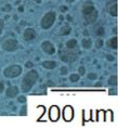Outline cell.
I'll return each instance as SVG.
<instances>
[{
    "mask_svg": "<svg viewBox=\"0 0 118 128\" xmlns=\"http://www.w3.org/2000/svg\"><path fill=\"white\" fill-rule=\"evenodd\" d=\"M36 38V32L34 28H27V29H25L24 32V39L27 41L29 40H33V39Z\"/></svg>",
    "mask_w": 118,
    "mask_h": 128,
    "instance_id": "obj_10",
    "label": "cell"
},
{
    "mask_svg": "<svg viewBox=\"0 0 118 128\" xmlns=\"http://www.w3.org/2000/svg\"><path fill=\"white\" fill-rule=\"evenodd\" d=\"M67 1H73V0H67Z\"/></svg>",
    "mask_w": 118,
    "mask_h": 128,
    "instance_id": "obj_37",
    "label": "cell"
},
{
    "mask_svg": "<svg viewBox=\"0 0 118 128\" xmlns=\"http://www.w3.org/2000/svg\"><path fill=\"white\" fill-rule=\"evenodd\" d=\"M33 62H31V61H28V62L26 63V67H28V68H31V67H33Z\"/></svg>",
    "mask_w": 118,
    "mask_h": 128,
    "instance_id": "obj_31",
    "label": "cell"
},
{
    "mask_svg": "<svg viewBox=\"0 0 118 128\" xmlns=\"http://www.w3.org/2000/svg\"><path fill=\"white\" fill-rule=\"evenodd\" d=\"M96 77H98V76H96V74L95 73H90V74H88V78H89V79H96Z\"/></svg>",
    "mask_w": 118,
    "mask_h": 128,
    "instance_id": "obj_24",
    "label": "cell"
},
{
    "mask_svg": "<svg viewBox=\"0 0 118 128\" xmlns=\"http://www.w3.org/2000/svg\"><path fill=\"white\" fill-rule=\"evenodd\" d=\"M104 121H113V112H112L111 110L106 111V112H104Z\"/></svg>",
    "mask_w": 118,
    "mask_h": 128,
    "instance_id": "obj_16",
    "label": "cell"
},
{
    "mask_svg": "<svg viewBox=\"0 0 118 128\" xmlns=\"http://www.w3.org/2000/svg\"><path fill=\"white\" fill-rule=\"evenodd\" d=\"M22 73V67L20 65H11V66L7 67L3 72L6 77L8 78H14V77H18L20 74Z\"/></svg>",
    "mask_w": 118,
    "mask_h": 128,
    "instance_id": "obj_4",
    "label": "cell"
},
{
    "mask_svg": "<svg viewBox=\"0 0 118 128\" xmlns=\"http://www.w3.org/2000/svg\"><path fill=\"white\" fill-rule=\"evenodd\" d=\"M2 48L3 50L6 51H14V50L18 49V41L16 39H13V38H10V39H7L2 42Z\"/></svg>",
    "mask_w": 118,
    "mask_h": 128,
    "instance_id": "obj_5",
    "label": "cell"
},
{
    "mask_svg": "<svg viewBox=\"0 0 118 128\" xmlns=\"http://www.w3.org/2000/svg\"><path fill=\"white\" fill-rule=\"evenodd\" d=\"M42 66L47 69H53L56 66V63H55L54 61H44V62L42 63Z\"/></svg>",
    "mask_w": 118,
    "mask_h": 128,
    "instance_id": "obj_13",
    "label": "cell"
},
{
    "mask_svg": "<svg viewBox=\"0 0 118 128\" xmlns=\"http://www.w3.org/2000/svg\"><path fill=\"white\" fill-rule=\"evenodd\" d=\"M3 10H8V11H10V10H11V7H10V6H6Z\"/></svg>",
    "mask_w": 118,
    "mask_h": 128,
    "instance_id": "obj_32",
    "label": "cell"
},
{
    "mask_svg": "<svg viewBox=\"0 0 118 128\" xmlns=\"http://www.w3.org/2000/svg\"><path fill=\"white\" fill-rule=\"evenodd\" d=\"M19 10H20V11H23V10H24V8H23V7H20V9H19Z\"/></svg>",
    "mask_w": 118,
    "mask_h": 128,
    "instance_id": "obj_35",
    "label": "cell"
},
{
    "mask_svg": "<svg viewBox=\"0 0 118 128\" xmlns=\"http://www.w3.org/2000/svg\"><path fill=\"white\" fill-rule=\"evenodd\" d=\"M92 46V40L89 38H85L82 40V47L85 48V49H89V48H91Z\"/></svg>",
    "mask_w": 118,
    "mask_h": 128,
    "instance_id": "obj_17",
    "label": "cell"
},
{
    "mask_svg": "<svg viewBox=\"0 0 118 128\" xmlns=\"http://www.w3.org/2000/svg\"><path fill=\"white\" fill-rule=\"evenodd\" d=\"M61 74H63V75L67 74V67H62V68H61Z\"/></svg>",
    "mask_w": 118,
    "mask_h": 128,
    "instance_id": "obj_27",
    "label": "cell"
},
{
    "mask_svg": "<svg viewBox=\"0 0 118 128\" xmlns=\"http://www.w3.org/2000/svg\"><path fill=\"white\" fill-rule=\"evenodd\" d=\"M67 10V8H66V7H62V11H66Z\"/></svg>",
    "mask_w": 118,
    "mask_h": 128,
    "instance_id": "obj_33",
    "label": "cell"
},
{
    "mask_svg": "<svg viewBox=\"0 0 118 128\" xmlns=\"http://www.w3.org/2000/svg\"><path fill=\"white\" fill-rule=\"evenodd\" d=\"M3 90H5V85L2 81H0V93L3 92Z\"/></svg>",
    "mask_w": 118,
    "mask_h": 128,
    "instance_id": "obj_28",
    "label": "cell"
},
{
    "mask_svg": "<svg viewBox=\"0 0 118 128\" xmlns=\"http://www.w3.org/2000/svg\"><path fill=\"white\" fill-rule=\"evenodd\" d=\"M98 121H104V111H98Z\"/></svg>",
    "mask_w": 118,
    "mask_h": 128,
    "instance_id": "obj_20",
    "label": "cell"
},
{
    "mask_svg": "<svg viewBox=\"0 0 118 128\" xmlns=\"http://www.w3.org/2000/svg\"><path fill=\"white\" fill-rule=\"evenodd\" d=\"M66 47H67L68 49H75V48L77 47L76 39H70V40H68L67 42H66Z\"/></svg>",
    "mask_w": 118,
    "mask_h": 128,
    "instance_id": "obj_15",
    "label": "cell"
},
{
    "mask_svg": "<svg viewBox=\"0 0 118 128\" xmlns=\"http://www.w3.org/2000/svg\"><path fill=\"white\" fill-rule=\"evenodd\" d=\"M108 12L112 16H117V0H113L108 6Z\"/></svg>",
    "mask_w": 118,
    "mask_h": 128,
    "instance_id": "obj_12",
    "label": "cell"
},
{
    "mask_svg": "<svg viewBox=\"0 0 118 128\" xmlns=\"http://www.w3.org/2000/svg\"><path fill=\"white\" fill-rule=\"evenodd\" d=\"M36 1H37V2H40V0H36Z\"/></svg>",
    "mask_w": 118,
    "mask_h": 128,
    "instance_id": "obj_36",
    "label": "cell"
},
{
    "mask_svg": "<svg viewBox=\"0 0 118 128\" xmlns=\"http://www.w3.org/2000/svg\"><path fill=\"white\" fill-rule=\"evenodd\" d=\"M113 32H114V33H115V34H116V33H117V28L115 27V28H114V30H113Z\"/></svg>",
    "mask_w": 118,
    "mask_h": 128,
    "instance_id": "obj_34",
    "label": "cell"
},
{
    "mask_svg": "<svg viewBox=\"0 0 118 128\" xmlns=\"http://www.w3.org/2000/svg\"><path fill=\"white\" fill-rule=\"evenodd\" d=\"M78 73H79V75H85V73H86L85 67H83V66H80V67H79Z\"/></svg>",
    "mask_w": 118,
    "mask_h": 128,
    "instance_id": "obj_25",
    "label": "cell"
},
{
    "mask_svg": "<svg viewBox=\"0 0 118 128\" xmlns=\"http://www.w3.org/2000/svg\"><path fill=\"white\" fill-rule=\"evenodd\" d=\"M96 35H98L99 37L103 36V35H104V28H103V27H99L98 30H96Z\"/></svg>",
    "mask_w": 118,
    "mask_h": 128,
    "instance_id": "obj_22",
    "label": "cell"
},
{
    "mask_svg": "<svg viewBox=\"0 0 118 128\" xmlns=\"http://www.w3.org/2000/svg\"><path fill=\"white\" fill-rule=\"evenodd\" d=\"M107 47L112 49H117V37H113L107 41Z\"/></svg>",
    "mask_w": 118,
    "mask_h": 128,
    "instance_id": "obj_14",
    "label": "cell"
},
{
    "mask_svg": "<svg viewBox=\"0 0 118 128\" xmlns=\"http://www.w3.org/2000/svg\"><path fill=\"white\" fill-rule=\"evenodd\" d=\"M18 93H19L18 87H15V86H10L9 88L7 89V92H6V94H7V97H9V98H14V97H16V95H18Z\"/></svg>",
    "mask_w": 118,
    "mask_h": 128,
    "instance_id": "obj_11",
    "label": "cell"
},
{
    "mask_svg": "<svg viewBox=\"0 0 118 128\" xmlns=\"http://www.w3.org/2000/svg\"><path fill=\"white\" fill-rule=\"evenodd\" d=\"M3 26H5L3 20H2V19H0V34H1V33H2V30H3Z\"/></svg>",
    "mask_w": 118,
    "mask_h": 128,
    "instance_id": "obj_26",
    "label": "cell"
},
{
    "mask_svg": "<svg viewBox=\"0 0 118 128\" xmlns=\"http://www.w3.org/2000/svg\"><path fill=\"white\" fill-rule=\"evenodd\" d=\"M79 80V75L78 74H73V75H70V81L73 82H76Z\"/></svg>",
    "mask_w": 118,
    "mask_h": 128,
    "instance_id": "obj_21",
    "label": "cell"
},
{
    "mask_svg": "<svg viewBox=\"0 0 118 128\" xmlns=\"http://www.w3.org/2000/svg\"><path fill=\"white\" fill-rule=\"evenodd\" d=\"M95 46H96V48H101L103 46V40H102V38H98V40L95 41Z\"/></svg>",
    "mask_w": 118,
    "mask_h": 128,
    "instance_id": "obj_23",
    "label": "cell"
},
{
    "mask_svg": "<svg viewBox=\"0 0 118 128\" xmlns=\"http://www.w3.org/2000/svg\"><path fill=\"white\" fill-rule=\"evenodd\" d=\"M63 116H64V119L66 121H70L74 117V111H73V108L69 105L65 106L63 110Z\"/></svg>",
    "mask_w": 118,
    "mask_h": 128,
    "instance_id": "obj_8",
    "label": "cell"
},
{
    "mask_svg": "<svg viewBox=\"0 0 118 128\" xmlns=\"http://www.w3.org/2000/svg\"><path fill=\"white\" fill-rule=\"evenodd\" d=\"M26 101V98L25 97H20L19 98V102H21V103H23V102Z\"/></svg>",
    "mask_w": 118,
    "mask_h": 128,
    "instance_id": "obj_30",
    "label": "cell"
},
{
    "mask_svg": "<svg viewBox=\"0 0 118 128\" xmlns=\"http://www.w3.org/2000/svg\"><path fill=\"white\" fill-rule=\"evenodd\" d=\"M49 118L52 121H56L60 118V108L57 106L53 105L49 110Z\"/></svg>",
    "mask_w": 118,
    "mask_h": 128,
    "instance_id": "obj_7",
    "label": "cell"
},
{
    "mask_svg": "<svg viewBox=\"0 0 118 128\" xmlns=\"http://www.w3.org/2000/svg\"><path fill=\"white\" fill-rule=\"evenodd\" d=\"M77 58H78V55L76 53H73V52H63L60 55V59L63 62H74L77 60Z\"/></svg>",
    "mask_w": 118,
    "mask_h": 128,
    "instance_id": "obj_6",
    "label": "cell"
},
{
    "mask_svg": "<svg viewBox=\"0 0 118 128\" xmlns=\"http://www.w3.org/2000/svg\"><path fill=\"white\" fill-rule=\"evenodd\" d=\"M70 29H72V28L69 27V26H64V27H62L61 28V30H60V34L61 35H68L70 33Z\"/></svg>",
    "mask_w": 118,
    "mask_h": 128,
    "instance_id": "obj_19",
    "label": "cell"
},
{
    "mask_svg": "<svg viewBox=\"0 0 118 128\" xmlns=\"http://www.w3.org/2000/svg\"><path fill=\"white\" fill-rule=\"evenodd\" d=\"M41 47H42V50H43L44 52H47L48 54H54V52H55L54 46H53L50 41H44V42H42Z\"/></svg>",
    "mask_w": 118,
    "mask_h": 128,
    "instance_id": "obj_9",
    "label": "cell"
},
{
    "mask_svg": "<svg viewBox=\"0 0 118 128\" xmlns=\"http://www.w3.org/2000/svg\"><path fill=\"white\" fill-rule=\"evenodd\" d=\"M55 21V13L54 12H48L41 19V22H40V25L43 29H48L51 26L53 25Z\"/></svg>",
    "mask_w": 118,
    "mask_h": 128,
    "instance_id": "obj_3",
    "label": "cell"
},
{
    "mask_svg": "<svg viewBox=\"0 0 118 128\" xmlns=\"http://www.w3.org/2000/svg\"><path fill=\"white\" fill-rule=\"evenodd\" d=\"M108 85L109 86H116V85H117V76L116 75L111 76L108 79Z\"/></svg>",
    "mask_w": 118,
    "mask_h": 128,
    "instance_id": "obj_18",
    "label": "cell"
},
{
    "mask_svg": "<svg viewBox=\"0 0 118 128\" xmlns=\"http://www.w3.org/2000/svg\"><path fill=\"white\" fill-rule=\"evenodd\" d=\"M38 79V73L35 69H31L25 75V77L22 80V90L27 92L31 90V88L36 84Z\"/></svg>",
    "mask_w": 118,
    "mask_h": 128,
    "instance_id": "obj_2",
    "label": "cell"
},
{
    "mask_svg": "<svg viewBox=\"0 0 118 128\" xmlns=\"http://www.w3.org/2000/svg\"><path fill=\"white\" fill-rule=\"evenodd\" d=\"M106 59H107V60H108V61H114V60H115V58H114V56L112 55V54H107Z\"/></svg>",
    "mask_w": 118,
    "mask_h": 128,
    "instance_id": "obj_29",
    "label": "cell"
},
{
    "mask_svg": "<svg viewBox=\"0 0 118 128\" xmlns=\"http://www.w3.org/2000/svg\"><path fill=\"white\" fill-rule=\"evenodd\" d=\"M82 13L88 24H93L98 19V11L91 1H86L82 7Z\"/></svg>",
    "mask_w": 118,
    "mask_h": 128,
    "instance_id": "obj_1",
    "label": "cell"
}]
</instances>
